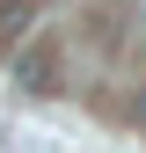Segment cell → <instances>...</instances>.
I'll return each mask as SVG.
<instances>
[{
  "label": "cell",
  "instance_id": "6da1fadb",
  "mask_svg": "<svg viewBox=\"0 0 146 153\" xmlns=\"http://www.w3.org/2000/svg\"><path fill=\"white\" fill-rule=\"evenodd\" d=\"M15 73H22V88H59V80H51V73H59V59H51V44H29Z\"/></svg>",
  "mask_w": 146,
  "mask_h": 153
},
{
  "label": "cell",
  "instance_id": "7a4b0ae2",
  "mask_svg": "<svg viewBox=\"0 0 146 153\" xmlns=\"http://www.w3.org/2000/svg\"><path fill=\"white\" fill-rule=\"evenodd\" d=\"M29 7H36V0H0V44L22 29V15H29Z\"/></svg>",
  "mask_w": 146,
  "mask_h": 153
},
{
  "label": "cell",
  "instance_id": "3957f363",
  "mask_svg": "<svg viewBox=\"0 0 146 153\" xmlns=\"http://www.w3.org/2000/svg\"><path fill=\"white\" fill-rule=\"evenodd\" d=\"M139 117H146V88H139Z\"/></svg>",
  "mask_w": 146,
  "mask_h": 153
}]
</instances>
